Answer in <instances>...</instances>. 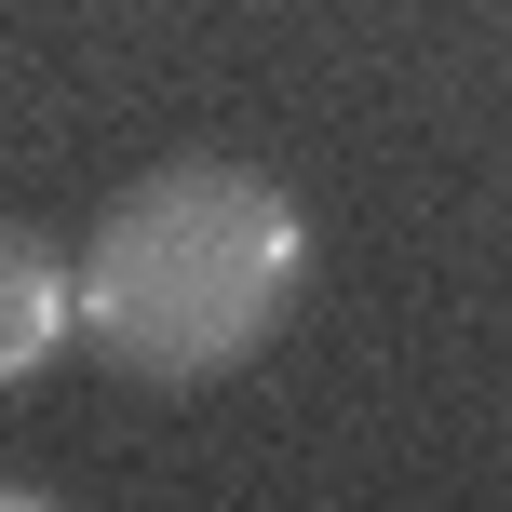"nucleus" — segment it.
<instances>
[{
    "label": "nucleus",
    "instance_id": "nucleus-1",
    "mask_svg": "<svg viewBox=\"0 0 512 512\" xmlns=\"http://www.w3.org/2000/svg\"><path fill=\"white\" fill-rule=\"evenodd\" d=\"M297 270H310V216L256 162L203 149V162H149L95 216V243L68 256V297H81V337L108 364L189 391V378H230L256 337L283 324Z\"/></svg>",
    "mask_w": 512,
    "mask_h": 512
},
{
    "label": "nucleus",
    "instance_id": "nucleus-2",
    "mask_svg": "<svg viewBox=\"0 0 512 512\" xmlns=\"http://www.w3.org/2000/svg\"><path fill=\"white\" fill-rule=\"evenodd\" d=\"M68 337H81L68 256H54L41 230H14V216H0V391H14V378H41Z\"/></svg>",
    "mask_w": 512,
    "mask_h": 512
},
{
    "label": "nucleus",
    "instance_id": "nucleus-3",
    "mask_svg": "<svg viewBox=\"0 0 512 512\" xmlns=\"http://www.w3.org/2000/svg\"><path fill=\"white\" fill-rule=\"evenodd\" d=\"M0 512H54V499H27V486H0Z\"/></svg>",
    "mask_w": 512,
    "mask_h": 512
}]
</instances>
